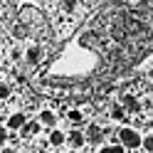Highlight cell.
Here are the masks:
<instances>
[{"label": "cell", "mask_w": 153, "mask_h": 153, "mask_svg": "<svg viewBox=\"0 0 153 153\" xmlns=\"http://www.w3.org/2000/svg\"><path fill=\"white\" fill-rule=\"evenodd\" d=\"M27 123V119H25V114H13L10 119H7V128H13V131H20L22 126Z\"/></svg>", "instance_id": "cell-2"}, {"label": "cell", "mask_w": 153, "mask_h": 153, "mask_svg": "<svg viewBox=\"0 0 153 153\" xmlns=\"http://www.w3.org/2000/svg\"><path fill=\"white\" fill-rule=\"evenodd\" d=\"M87 138H89V141H101V131H99L97 126H91V128L87 131Z\"/></svg>", "instance_id": "cell-10"}, {"label": "cell", "mask_w": 153, "mask_h": 153, "mask_svg": "<svg viewBox=\"0 0 153 153\" xmlns=\"http://www.w3.org/2000/svg\"><path fill=\"white\" fill-rule=\"evenodd\" d=\"M10 97V87H5V84H0V99H7Z\"/></svg>", "instance_id": "cell-13"}, {"label": "cell", "mask_w": 153, "mask_h": 153, "mask_svg": "<svg viewBox=\"0 0 153 153\" xmlns=\"http://www.w3.org/2000/svg\"><path fill=\"white\" fill-rule=\"evenodd\" d=\"M40 123H45V126H54V114L52 111H42L40 114Z\"/></svg>", "instance_id": "cell-7"}, {"label": "cell", "mask_w": 153, "mask_h": 153, "mask_svg": "<svg viewBox=\"0 0 153 153\" xmlns=\"http://www.w3.org/2000/svg\"><path fill=\"white\" fill-rule=\"evenodd\" d=\"M69 119H72V121H82V114L74 109V111H69Z\"/></svg>", "instance_id": "cell-15"}, {"label": "cell", "mask_w": 153, "mask_h": 153, "mask_svg": "<svg viewBox=\"0 0 153 153\" xmlns=\"http://www.w3.org/2000/svg\"><path fill=\"white\" fill-rule=\"evenodd\" d=\"M5 141H7V128L3 126V123H0V146H3Z\"/></svg>", "instance_id": "cell-14"}, {"label": "cell", "mask_w": 153, "mask_h": 153, "mask_svg": "<svg viewBox=\"0 0 153 153\" xmlns=\"http://www.w3.org/2000/svg\"><path fill=\"white\" fill-rule=\"evenodd\" d=\"M40 131V123H25L22 126V136H32V133Z\"/></svg>", "instance_id": "cell-8"}, {"label": "cell", "mask_w": 153, "mask_h": 153, "mask_svg": "<svg viewBox=\"0 0 153 153\" xmlns=\"http://www.w3.org/2000/svg\"><path fill=\"white\" fill-rule=\"evenodd\" d=\"M67 141H69V146H72V148H82V146H84V141H87V136H84L82 131H72L69 136H67Z\"/></svg>", "instance_id": "cell-3"}, {"label": "cell", "mask_w": 153, "mask_h": 153, "mask_svg": "<svg viewBox=\"0 0 153 153\" xmlns=\"http://www.w3.org/2000/svg\"><path fill=\"white\" fill-rule=\"evenodd\" d=\"M119 143H121L123 148H128V151H136V148H141L143 138H141V133H138L136 128H128V126H123V128L119 131Z\"/></svg>", "instance_id": "cell-1"}, {"label": "cell", "mask_w": 153, "mask_h": 153, "mask_svg": "<svg viewBox=\"0 0 153 153\" xmlns=\"http://www.w3.org/2000/svg\"><path fill=\"white\" fill-rule=\"evenodd\" d=\"M99 153H126V148H123L121 143H111V146H101Z\"/></svg>", "instance_id": "cell-6"}, {"label": "cell", "mask_w": 153, "mask_h": 153, "mask_svg": "<svg viewBox=\"0 0 153 153\" xmlns=\"http://www.w3.org/2000/svg\"><path fill=\"white\" fill-rule=\"evenodd\" d=\"M121 106L123 109H126V111H131V114H136L141 106H138V99L136 97H123V104H121Z\"/></svg>", "instance_id": "cell-4"}, {"label": "cell", "mask_w": 153, "mask_h": 153, "mask_svg": "<svg viewBox=\"0 0 153 153\" xmlns=\"http://www.w3.org/2000/svg\"><path fill=\"white\" fill-rule=\"evenodd\" d=\"M0 153H15L13 148H3V151H0Z\"/></svg>", "instance_id": "cell-16"}, {"label": "cell", "mask_w": 153, "mask_h": 153, "mask_svg": "<svg viewBox=\"0 0 153 153\" xmlns=\"http://www.w3.org/2000/svg\"><path fill=\"white\" fill-rule=\"evenodd\" d=\"M123 114H126L123 106H114V109H111V116H114V119H123Z\"/></svg>", "instance_id": "cell-12"}, {"label": "cell", "mask_w": 153, "mask_h": 153, "mask_svg": "<svg viewBox=\"0 0 153 153\" xmlns=\"http://www.w3.org/2000/svg\"><path fill=\"white\" fill-rule=\"evenodd\" d=\"M141 153H146V151H141Z\"/></svg>", "instance_id": "cell-17"}, {"label": "cell", "mask_w": 153, "mask_h": 153, "mask_svg": "<svg viewBox=\"0 0 153 153\" xmlns=\"http://www.w3.org/2000/svg\"><path fill=\"white\" fill-rule=\"evenodd\" d=\"M141 148L146 151V153H153V136H146V138H143V143H141Z\"/></svg>", "instance_id": "cell-11"}, {"label": "cell", "mask_w": 153, "mask_h": 153, "mask_svg": "<svg viewBox=\"0 0 153 153\" xmlns=\"http://www.w3.org/2000/svg\"><path fill=\"white\" fill-rule=\"evenodd\" d=\"M64 141H67V136H64L62 131H52L50 133V143H52V146H62Z\"/></svg>", "instance_id": "cell-5"}, {"label": "cell", "mask_w": 153, "mask_h": 153, "mask_svg": "<svg viewBox=\"0 0 153 153\" xmlns=\"http://www.w3.org/2000/svg\"><path fill=\"white\" fill-rule=\"evenodd\" d=\"M40 59V47H30V50H27V62H37Z\"/></svg>", "instance_id": "cell-9"}]
</instances>
